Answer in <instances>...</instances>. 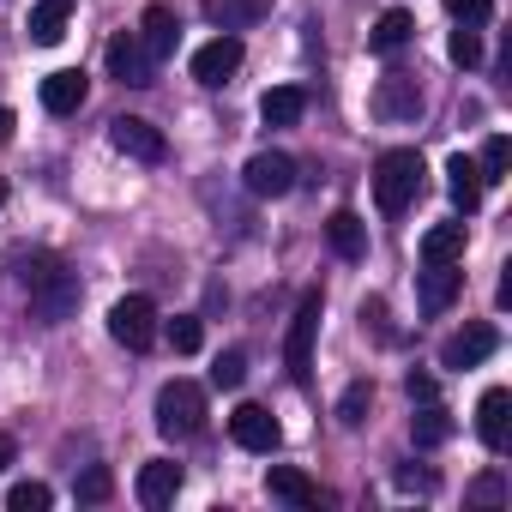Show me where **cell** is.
I'll return each mask as SVG.
<instances>
[{"instance_id": "obj_40", "label": "cell", "mask_w": 512, "mask_h": 512, "mask_svg": "<svg viewBox=\"0 0 512 512\" xmlns=\"http://www.w3.org/2000/svg\"><path fill=\"white\" fill-rule=\"evenodd\" d=\"M0 205H7V181H0Z\"/></svg>"}, {"instance_id": "obj_10", "label": "cell", "mask_w": 512, "mask_h": 512, "mask_svg": "<svg viewBox=\"0 0 512 512\" xmlns=\"http://www.w3.org/2000/svg\"><path fill=\"white\" fill-rule=\"evenodd\" d=\"M103 61H109V79H121V85H151V55H145V43L133 37V31H121V37H109V49H103Z\"/></svg>"}, {"instance_id": "obj_8", "label": "cell", "mask_w": 512, "mask_h": 512, "mask_svg": "<svg viewBox=\"0 0 512 512\" xmlns=\"http://www.w3.org/2000/svg\"><path fill=\"white\" fill-rule=\"evenodd\" d=\"M229 440L241 446V452H278L284 446V428H278V416L266 410V404H235V416H229Z\"/></svg>"}, {"instance_id": "obj_7", "label": "cell", "mask_w": 512, "mask_h": 512, "mask_svg": "<svg viewBox=\"0 0 512 512\" xmlns=\"http://www.w3.org/2000/svg\"><path fill=\"white\" fill-rule=\"evenodd\" d=\"M241 181H247L253 199H284L296 187V157L290 151H253L247 169H241Z\"/></svg>"}, {"instance_id": "obj_20", "label": "cell", "mask_w": 512, "mask_h": 512, "mask_svg": "<svg viewBox=\"0 0 512 512\" xmlns=\"http://www.w3.org/2000/svg\"><path fill=\"white\" fill-rule=\"evenodd\" d=\"M272 13V0H205V19L217 31H247V25H260Z\"/></svg>"}, {"instance_id": "obj_23", "label": "cell", "mask_w": 512, "mask_h": 512, "mask_svg": "<svg viewBox=\"0 0 512 512\" xmlns=\"http://www.w3.org/2000/svg\"><path fill=\"white\" fill-rule=\"evenodd\" d=\"M266 488H272V500H290V506H320V488H314L296 464H272V470H266Z\"/></svg>"}, {"instance_id": "obj_4", "label": "cell", "mask_w": 512, "mask_h": 512, "mask_svg": "<svg viewBox=\"0 0 512 512\" xmlns=\"http://www.w3.org/2000/svg\"><path fill=\"white\" fill-rule=\"evenodd\" d=\"M109 338H115L121 350L145 356V350L157 344V308H151V296H121V302L109 308Z\"/></svg>"}, {"instance_id": "obj_21", "label": "cell", "mask_w": 512, "mask_h": 512, "mask_svg": "<svg viewBox=\"0 0 512 512\" xmlns=\"http://www.w3.org/2000/svg\"><path fill=\"white\" fill-rule=\"evenodd\" d=\"M260 115H266V127H296L308 115V91L302 85H272L260 97Z\"/></svg>"}, {"instance_id": "obj_24", "label": "cell", "mask_w": 512, "mask_h": 512, "mask_svg": "<svg viewBox=\"0 0 512 512\" xmlns=\"http://www.w3.org/2000/svg\"><path fill=\"white\" fill-rule=\"evenodd\" d=\"M464 260V223H434L422 235V266H452Z\"/></svg>"}, {"instance_id": "obj_38", "label": "cell", "mask_w": 512, "mask_h": 512, "mask_svg": "<svg viewBox=\"0 0 512 512\" xmlns=\"http://www.w3.org/2000/svg\"><path fill=\"white\" fill-rule=\"evenodd\" d=\"M13 458H19V446H13V434H0V470H7Z\"/></svg>"}, {"instance_id": "obj_15", "label": "cell", "mask_w": 512, "mask_h": 512, "mask_svg": "<svg viewBox=\"0 0 512 512\" xmlns=\"http://www.w3.org/2000/svg\"><path fill=\"white\" fill-rule=\"evenodd\" d=\"M506 422H512V392L506 386H488L482 404H476V434L488 452H506Z\"/></svg>"}, {"instance_id": "obj_39", "label": "cell", "mask_w": 512, "mask_h": 512, "mask_svg": "<svg viewBox=\"0 0 512 512\" xmlns=\"http://www.w3.org/2000/svg\"><path fill=\"white\" fill-rule=\"evenodd\" d=\"M13 139V109H0V145Z\"/></svg>"}, {"instance_id": "obj_2", "label": "cell", "mask_w": 512, "mask_h": 512, "mask_svg": "<svg viewBox=\"0 0 512 512\" xmlns=\"http://www.w3.org/2000/svg\"><path fill=\"white\" fill-rule=\"evenodd\" d=\"M416 193H422V151H416V145L380 151V157H374V205H380L386 217H398Z\"/></svg>"}, {"instance_id": "obj_26", "label": "cell", "mask_w": 512, "mask_h": 512, "mask_svg": "<svg viewBox=\"0 0 512 512\" xmlns=\"http://www.w3.org/2000/svg\"><path fill=\"white\" fill-rule=\"evenodd\" d=\"M410 440H416V446H446V440H452V416L428 398V404L410 416Z\"/></svg>"}, {"instance_id": "obj_14", "label": "cell", "mask_w": 512, "mask_h": 512, "mask_svg": "<svg viewBox=\"0 0 512 512\" xmlns=\"http://www.w3.org/2000/svg\"><path fill=\"white\" fill-rule=\"evenodd\" d=\"M85 97H91V79H85L79 67H61V73L43 79V109H49V115H79Z\"/></svg>"}, {"instance_id": "obj_3", "label": "cell", "mask_w": 512, "mask_h": 512, "mask_svg": "<svg viewBox=\"0 0 512 512\" xmlns=\"http://www.w3.org/2000/svg\"><path fill=\"white\" fill-rule=\"evenodd\" d=\"M157 428H163L169 440L199 434V428H205V392H199L193 380H169V386L157 392Z\"/></svg>"}, {"instance_id": "obj_9", "label": "cell", "mask_w": 512, "mask_h": 512, "mask_svg": "<svg viewBox=\"0 0 512 512\" xmlns=\"http://www.w3.org/2000/svg\"><path fill=\"white\" fill-rule=\"evenodd\" d=\"M241 73V37L235 31H217L205 49H193V79L199 85H229Z\"/></svg>"}, {"instance_id": "obj_6", "label": "cell", "mask_w": 512, "mask_h": 512, "mask_svg": "<svg viewBox=\"0 0 512 512\" xmlns=\"http://www.w3.org/2000/svg\"><path fill=\"white\" fill-rule=\"evenodd\" d=\"M109 145H115L121 157H133V163H163V157H169L163 127H151L145 115H115V121H109Z\"/></svg>"}, {"instance_id": "obj_31", "label": "cell", "mask_w": 512, "mask_h": 512, "mask_svg": "<svg viewBox=\"0 0 512 512\" xmlns=\"http://www.w3.org/2000/svg\"><path fill=\"white\" fill-rule=\"evenodd\" d=\"M199 338H205V332H199V320H193V314L169 320V344H175V356H193V350H199Z\"/></svg>"}, {"instance_id": "obj_16", "label": "cell", "mask_w": 512, "mask_h": 512, "mask_svg": "<svg viewBox=\"0 0 512 512\" xmlns=\"http://www.w3.org/2000/svg\"><path fill=\"white\" fill-rule=\"evenodd\" d=\"M139 43H145V55H151V61L175 55V43H181V19L163 7V0H157V7H145V19H139Z\"/></svg>"}, {"instance_id": "obj_27", "label": "cell", "mask_w": 512, "mask_h": 512, "mask_svg": "<svg viewBox=\"0 0 512 512\" xmlns=\"http://www.w3.org/2000/svg\"><path fill=\"white\" fill-rule=\"evenodd\" d=\"M368 404H374V386H368V380L344 386V398H338V422H344V428H362V422H368Z\"/></svg>"}, {"instance_id": "obj_1", "label": "cell", "mask_w": 512, "mask_h": 512, "mask_svg": "<svg viewBox=\"0 0 512 512\" xmlns=\"http://www.w3.org/2000/svg\"><path fill=\"white\" fill-rule=\"evenodd\" d=\"M19 278H25V296H31L43 326H67L79 314V272L61 260V253H31Z\"/></svg>"}, {"instance_id": "obj_32", "label": "cell", "mask_w": 512, "mask_h": 512, "mask_svg": "<svg viewBox=\"0 0 512 512\" xmlns=\"http://www.w3.org/2000/svg\"><path fill=\"white\" fill-rule=\"evenodd\" d=\"M109 494H115V476H109L103 464H91V470L79 476V500H91V506H97V500H109Z\"/></svg>"}, {"instance_id": "obj_18", "label": "cell", "mask_w": 512, "mask_h": 512, "mask_svg": "<svg viewBox=\"0 0 512 512\" xmlns=\"http://www.w3.org/2000/svg\"><path fill=\"white\" fill-rule=\"evenodd\" d=\"M67 25H73V0H37L31 19H25V31H31L37 49H55L67 37Z\"/></svg>"}, {"instance_id": "obj_28", "label": "cell", "mask_w": 512, "mask_h": 512, "mask_svg": "<svg viewBox=\"0 0 512 512\" xmlns=\"http://www.w3.org/2000/svg\"><path fill=\"white\" fill-rule=\"evenodd\" d=\"M49 482H13L7 488V512H49Z\"/></svg>"}, {"instance_id": "obj_5", "label": "cell", "mask_w": 512, "mask_h": 512, "mask_svg": "<svg viewBox=\"0 0 512 512\" xmlns=\"http://www.w3.org/2000/svg\"><path fill=\"white\" fill-rule=\"evenodd\" d=\"M320 290H308L302 296V308H296V320H290V344H284V362H290V380L296 386H308L314 380V338H320Z\"/></svg>"}, {"instance_id": "obj_19", "label": "cell", "mask_w": 512, "mask_h": 512, "mask_svg": "<svg viewBox=\"0 0 512 512\" xmlns=\"http://www.w3.org/2000/svg\"><path fill=\"white\" fill-rule=\"evenodd\" d=\"M326 241H332L338 260H362V253H368V223L356 211H332L326 217Z\"/></svg>"}, {"instance_id": "obj_36", "label": "cell", "mask_w": 512, "mask_h": 512, "mask_svg": "<svg viewBox=\"0 0 512 512\" xmlns=\"http://www.w3.org/2000/svg\"><path fill=\"white\" fill-rule=\"evenodd\" d=\"M470 494H476V500H506V488H500V476H482V482H476Z\"/></svg>"}, {"instance_id": "obj_33", "label": "cell", "mask_w": 512, "mask_h": 512, "mask_svg": "<svg viewBox=\"0 0 512 512\" xmlns=\"http://www.w3.org/2000/svg\"><path fill=\"white\" fill-rule=\"evenodd\" d=\"M446 13H452L458 25H488V19H494V0H446Z\"/></svg>"}, {"instance_id": "obj_12", "label": "cell", "mask_w": 512, "mask_h": 512, "mask_svg": "<svg viewBox=\"0 0 512 512\" xmlns=\"http://www.w3.org/2000/svg\"><path fill=\"white\" fill-rule=\"evenodd\" d=\"M494 350H500V332L476 320V326H464L458 338L440 344V368H476V362H488Z\"/></svg>"}, {"instance_id": "obj_11", "label": "cell", "mask_w": 512, "mask_h": 512, "mask_svg": "<svg viewBox=\"0 0 512 512\" xmlns=\"http://www.w3.org/2000/svg\"><path fill=\"white\" fill-rule=\"evenodd\" d=\"M374 115L380 121H416L422 115V85L410 73H386L380 91H374Z\"/></svg>"}, {"instance_id": "obj_35", "label": "cell", "mask_w": 512, "mask_h": 512, "mask_svg": "<svg viewBox=\"0 0 512 512\" xmlns=\"http://www.w3.org/2000/svg\"><path fill=\"white\" fill-rule=\"evenodd\" d=\"M404 392H410V404H428V398H434V374H410Z\"/></svg>"}, {"instance_id": "obj_13", "label": "cell", "mask_w": 512, "mask_h": 512, "mask_svg": "<svg viewBox=\"0 0 512 512\" xmlns=\"http://www.w3.org/2000/svg\"><path fill=\"white\" fill-rule=\"evenodd\" d=\"M139 506H151V512H163L175 494H181V464L175 458H151V464H139Z\"/></svg>"}, {"instance_id": "obj_17", "label": "cell", "mask_w": 512, "mask_h": 512, "mask_svg": "<svg viewBox=\"0 0 512 512\" xmlns=\"http://www.w3.org/2000/svg\"><path fill=\"white\" fill-rule=\"evenodd\" d=\"M458 290H464V272L458 266H428L422 284H416V302H422V314H446L458 302Z\"/></svg>"}, {"instance_id": "obj_25", "label": "cell", "mask_w": 512, "mask_h": 512, "mask_svg": "<svg viewBox=\"0 0 512 512\" xmlns=\"http://www.w3.org/2000/svg\"><path fill=\"white\" fill-rule=\"evenodd\" d=\"M410 37H416V19H410L404 7H392V13H380V25L368 31V49H374V55H398Z\"/></svg>"}, {"instance_id": "obj_29", "label": "cell", "mask_w": 512, "mask_h": 512, "mask_svg": "<svg viewBox=\"0 0 512 512\" xmlns=\"http://www.w3.org/2000/svg\"><path fill=\"white\" fill-rule=\"evenodd\" d=\"M241 380H247V356H241V350H223V356L211 362V386H223V392H235Z\"/></svg>"}, {"instance_id": "obj_30", "label": "cell", "mask_w": 512, "mask_h": 512, "mask_svg": "<svg viewBox=\"0 0 512 512\" xmlns=\"http://www.w3.org/2000/svg\"><path fill=\"white\" fill-rule=\"evenodd\" d=\"M506 163H512V145L494 133V139L482 145V163H476V169H482V181H500V175H506Z\"/></svg>"}, {"instance_id": "obj_37", "label": "cell", "mask_w": 512, "mask_h": 512, "mask_svg": "<svg viewBox=\"0 0 512 512\" xmlns=\"http://www.w3.org/2000/svg\"><path fill=\"white\" fill-rule=\"evenodd\" d=\"M398 482H404V488H422V494L434 488V476H428V470H398Z\"/></svg>"}, {"instance_id": "obj_34", "label": "cell", "mask_w": 512, "mask_h": 512, "mask_svg": "<svg viewBox=\"0 0 512 512\" xmlns=\"http://www.w3.org/2000/svg\"><path fill=\"white\" fill-rule=\"evenodd\" d=\"M446 55H452V67H476V61H482V43H476V31H452Z\"/></svg>"}, {"instance_id": "obj_22", "label": "cell", "mask_w": 512, "mask_h": 512, "mask_svg": "<svg viewBox=\"0 0 512 512\" xmlns=\"http://www.w3.org/2000/svg\"><path fill=\"white\" fill-rule=\"evenodd\" d=\"M446 193H452V205L458 211H476L482 205V169L458 151V157H446Z\"/></svg>"}]
</instances>
